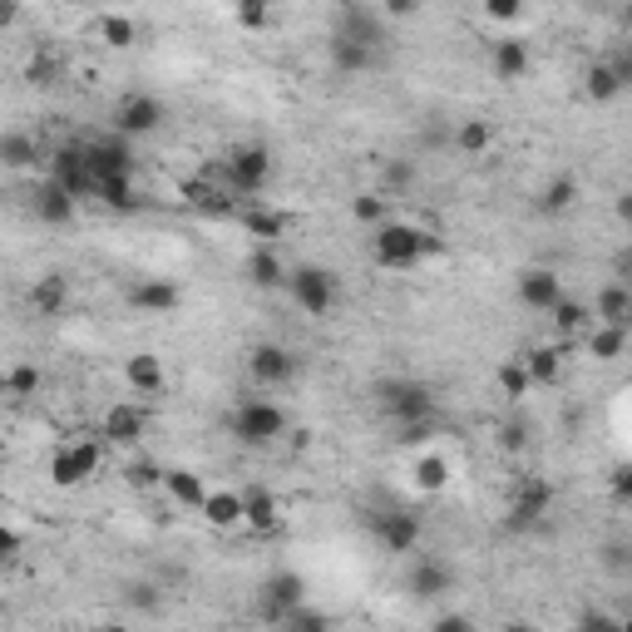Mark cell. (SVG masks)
<instances>
[{"mask_svg": "<svg viewBox=\"0 0 632 632\" xmlns=\"http://www.w3.org/2000/svg\"><path fill=\"white\" fill-rule=\"evenodd\" d=\"M439 237L435 233H425V227H416V223H400V218H391L386 227H375V237H371V258H375V268L381 272H416L420 262H430V258H439Z\"/></svg>", "mask_w": 632, "mask_h": 632, "instance_id": "1", "label": "cell"}, {"mask_svg": "<svg viewBox=\"0 0 632 632\" xmlns=\"http://www.w3.org/2000/svg\"><path fill=\"white\" fill-rule=\"evenodd\" d=\"M287 430H292L287 410H282L277 400H268V396H247L243 406L233 410V435L243 439L247 450H268V445L287 439Z\"/></svg>", "mask_w": 632, "mask_h": 632, "instance_id": "2", "label": "cell"}, {"mask_svg": "<svg viewBox=\"0 0 632 632\" xmlns=\"http://www.w3.org/2000/svg\"><path fill=\"white\" fill-rule=\"evenodd\" d=\"M272 149L268 144H237L233 153H227V163H223V188H227V198H252L262 194L272 183Z\"/></svg>", "mask_w": 632, "mask_h": 632, "instance_id": "3", "label": "cell"}, {"mask_svg": "<svg viewBox=\"0 0 632 632\" xmlns=\"http://www.w3.org/2000/svg\"><path fill=\"white\" fill-rule=\"evenodd\" d=\"M381 410L400 425H420V420H435V391L425 381H386L381 386Z\"/></svg>", "mask_w": 632, "mask_h": 632, "instance_id": "4", "label": "cell"}, {"mask_svg": "<svg viewBox=\"0 0 632 632\" xmlns=\"http://www.w3.org/2000/svg\"><path fill=\"white\" fill-rule=\"evenodd\" d=\"M287 292H292V301H297L307 317H332L336 297H342L336 272H326V268H292L287 272Z\"/></svg>", "mask_w": 632, "mask_h": 632, "instance_id": "5", "label": "cell"}, {"mask_svg": "<svg viewBox=\"0 0 632 632\" xmlns=\"http://www.w3.org/2000/svg\"><path fill=\"white\" fill-rule=\"evenodd\" d=\"M163 99L159 95H144V89H129V95H119V104H114V134L119 139H144V134H159V124H163Z\"/></svg>", "mask_w": 632, "mask_h": 632, "instance_id": "6", "label": "cell"}, {"mask_svg": "<svg viewBox=\"0 0 632 632\" xmlns=\"http://www.w3.org/2000/svg\"><path fill=\"white\" fill-rule=\"evenodd\" d=\"M548 509H554V484H548L544 474H524V480L515 484V494H509V515H504V524L515 529V534H524V529H534Z\"/></svg>", "mask_w": 632, "mask_h": 632, "instance_id": "7", "label": "cell"}, {"mask_svg": "<svg viewBox=\"0 0 632 632\" xmlns=\"http://www.w3.org/2000/svg\"><path fill=\"white\" fill-rule=\"evenodd\" d=\"M301 603H307V579H301V573H292V568L272 573V579L262 583V593H258V612H262V622H268V628H277V622L287 618L292 608H301Z\"/></svg>", "mask_w": 632, "mask_h": 632, "instance_id": "8", "label": "cell"}, {"mask_svg": "<svg viewBox=\"0 0 632 632\" xmlns=\"http://www.w3.org/2000/svg\"><path fill=\"white\" fill-rule=\"evenodd\" d=\"M50 178L65 188L70 198H95V173H89V159H85V144H60V149L50 153Z\"/></svg>", "mask_w": 632, "mask_h": 632, "instance_id": "9", "label": "cell"}, {"mask_svg": "<svg viewBox=\"0 0 632 632\" xmlns=\"http://www.w3.org/2000/svg\"><path fill=\"white\" fill-rule=\"evenodd\" d=\"M247 375H252V386L262 391H282L292 386V375H297V356L287 351V346H252L247 351Z\"/></svg>", "mask_w": 632, "mask_h": 632, "instance_id": "10", "label": "cell"}, {"mask_svg": "<svg viewBox=\"0 0 632 632\" xmlns=\"http://www.w3.org/2000/svg\"><path fill=\"white\" fill-rule=\"evenodd\" d=\"M85 159H89L95 183L99 178H134V149H129V139H119V134L85 139Z\"/></svg>", "mask_w": 632, "mask_h": 632, "instance_id": "11", "label": "cell"}, {"mask_svg": "<svg viewBox=\"0 0 632 632\" xmlns=\"http://www.w3.org/2000/svg\"><path fill=\"white\" fill-rule=\"evenodd\" d=\"M243 494V529H252V534H277L282 529V504H277V494L268 490V484H247V490H237Z\"/></svg>", "mask_w": 632, "mask_h": 632, "instance_id": "12", "label": "cell"}, {"mask_svg": "<svg viewBox=\"0 0 632 632\" xmlns=\"http://www.w3.org/2000/svg\"><path fill=\"white\" fill-rule=\"evenodd\" d=\"M336 35L381 50V45H386V15L375 11V5H342V11H336Z\"/></svg>", "mask_w": 632, "mask_h": 632, "instance_id": "13", "label": "cell"}, {"mask_svg": "<svg viewBox=\"0 0 632 632\" xmlns=\"http://www.w3.org/2000/svg\"><path fill=\"white\" fill-rule=\"evenodd\" d=\"M144 430H149V410L129 406V400H119V406L104 410V425H99V435H104L109 445H139Z\"/></svg>", "mask_w": 632, "mask_h": 632, "instance_id": "14", "label": "cell"}, {"mask_svg": "<svg viewBox=\"0 0 632 632\" xmlns=\"http://www.w3.org/2000/svg\"><path fill=\"white\" fill-rule=\"evenodd\" d=\"M178 301H183V292L169 277H139L129 287V307L144 311V317H169V311H178Z\"/></svg>", "mask_w": 632, "mask_h": 632, "instance_id": "15", "label": "cell"}, {"mask_svg": "<svg viewBox=\"0 0 632 632\" xmlns=\"http://www.w3.org/2000/svg\"><path fill=\"white\" fill-rule=\"evenodd\" d=\"M519 301H524L529 311H554L558 301H563V277H558L554 268H529L524 277H519Z\"/></svg>", "mask_w": 632, "mask_h": 632, "instance_id": "16", "label": "cell"}, {"mask_svg": "<svg viewBox=\"0 0 632 632\" xmlns=\"http://www.w3.org/2000/svg\"><path fill=\"white\" fill-rule=\"evenodd\" d=\"M237 223H243L247 237H258L262 247H277V237L292 227V218L282 208H268V203H243L237 208Z\"/></svg>", "mask_w": 632, "mask_h": 632, "instance_id": "17", "label": "cell"}, {"mask_svg": "<svg viewBox=\"0 0 632 632\" xmlns=\"http://www.w3.org/2000/svg\"><path fill=\"white\" fill-rule=\"evenodd\" d=\"M243 272H247V282H252V287L277 292V287H287V272H292V268H287V262H282V252H277V247L252 243V252H247Z\"/></svg>", "mask_w": 632, "mask_h": 632, "instance_id": "18", "label": "cell"}, {"mask_svg": "<svg viewBox=\"0 0 632 632\" xmlns=\"http://www.w3.org/2000/svg\"><path fill=\"white\" fill-rule=\"evenodd\" d=\"M420 534H425V529H420L416 515H381L375 519V538H381L386 554H416Z\"/></svg>", "mask_w": 632, "mask_h": 632, "instance_id": "19", "label": "cell"}, {"mask_svg": "<svg viewBox=\"0 0 632 632\" xmlns=\"http://www.w3.org/2000/svg\"><path fill=\"white\" fill-rule=\"evenodd\" d=\"M75 213H79L75 198H70L54 178H40V188H35V218L50 227H65V223H75Z\"/></svg>", "mask_w": 632, "mask_h": 632, "instance_id": "20", "label": "cell"}, {"mask_svg": "<svg viewBox=\"0 0 632 632\" xmlns=\"http://www.w3.org/2000/svg\"><path fill=\"white\" fill-rule=\"evenodd\" d=\"M198 519H203L208 529H218V534H227V529H243V494L237 490H208L203 509H198Z\"/></svg>", "mask_w": 632, "mask_h": 632, "instance_id": "21", "label": "cell"}, {"mask_svg": "<svg viewBox=\"0 0 632 632\" xmlns=\"http://www.w3.org/2000/svg\"><path fill=\"white\" fill-rule=\"evenodd\" d=\"M124 381H129V391H139V396H163L169 371H163V361L153 351H139L124 361Z\"/></svg>", "mask_w": 632, "mask_h": 632, "instance_id": "22", "label": "cell"}, {"mask_svg": "<svg viewBox=\"0 0 632 632\" xmlns=\"http://www.w3.org/2000/svg\"><path fill=\"white\" fill-rule=\"evenodd\" d=\"M494 79H504V85H515V79L529 75V45L519 40V35H504V40H494Z\"/></svg>", "mask_w": 632, "mask_h": 632, "instance_id": "23", "label": "cell"}, {"mask_svg": "<svg viewBox=\"0 0 632 632\" xmlns=\"http://www.w3.org/2000/svg\"><path fill=\"white\" fill-rule=\"evenodd\" d=\"M450 588H455L450 563H439V558H420V563L410 568V593H416V598H445Z\"/></svg>", "mask_w": 632, "mask_h": 632, "instance_id": "24", "label": "cell"}, {"mask_svg": "<svg viewBox=\"0 0 632 632\" xmlns=\"http://www.w3.org/2000/svg\"><path fill=\"white\" fill-rule=\"evenodd\" d=\"M40 163V139L25 129H5L0 134V169H11V173H25Z\"/></svg>", "mask_w": 632, "mask_h": 632, "instance_id": "25", "label": "cell"}, {"mask_svg": "<svg viewBox=\"0 0 632 632\" xmlns=\"http://www.w3.org/2000/svg\"><path fill=\"white\" fill-rule=\"evenodd\" d=\"M588 311H593V326H628V317H632V292L622 287V282H608Z\"/></svg>", "mask_w": 632, "mask_h": 632, "instance_id": "26", "label": "cell"}, {"mask_svg": "<svg viewBox=\"0 0 632 632\" xmlns=\"http://www.w3.org/2000/svg\"><path fill=\"white\" fill-rule=\"evenodd\" d=\"M332 65L342 70V75H365V70H375V60H381V50H371V45L361 40H346V35H332Z\"/></svg>", "mask_w": 632, "mask_h": 632, "instance_id": "27", "label": "cell"}, {"mask_svg": "<svg viewBox=\"0 0 632 632\" xmlns=\"http://www.w3.org/2000/svg\"><path fill=\"white\" fill-rule=\"evenodd\" d=\"M163 490H169V499L178 504V509H194V515L208 499L203 474H194V470H163Z\"/></svg>", "mask_w": 632, "mask_h": 632, "instance_id": "28", "label": "cell"}, {"mask_svg": "<svg viewBox=\"0 0 632 632\" xmlns=\"http://www.w3.org/2000/svg\"><path fill=\"white\" fill-rule=\"evenodd\" d=\"M410 474H416V480H410V484H416L420 494H439V490H445V484L455 480V464L445 460V455H439V450H425V455H420V460H416V470H410Z\"/></svg>", "mask_w": 632, "mask_h": 632, "instance_id": "29", "label": "cell"}, {"mask_svg": "<svg viewBox=\"0 0 632 632\" xmlns=\"http://www.w3.org/2000/svg\"><path fill=\"white\" fill-rule=\"evenodd\" d=\"M30 307L40 311V317H60V311L70 307V282L60 277V272H45L30 287Z\"/></svg>", "mask_w": 632, "mask_h": 632, "instance_id": "30", "label": "cell"}, {"mask_svg": "<svg viewBox=\"0 0 632 632\" xmlns=\"http://www.w3.org/2000/svg\"><path fill=\"white\" fill-rule=\"evenodd\" d=\"M529 371V386H554L558 375H563V351L558 346H534L529 356H519Z\"/></svg>", "mask_w": 632, "mask_h": 632, "instance_id": "31", "label": "cell"}, {"mask_svg": "<svg viewBox=\"0 0 632 632\" xmlns=\"http://www.w3.org/2000/svg\"><path fill=\"white\" fill-rule=\"evenodd\" d=\"M583 346H588L593 361H618L628 351V326H588L583 332Z\"/></svg>", "mask_w": 632, "mask_h": 632, "instance_id": "32", "label": "cell"}, {"mask_svg": "<svg viewBox=\"0 0 632 632\" xmlns=\"http://www.w3.org/2000/svg\"><path fill=\"white\" fill-rule=\"evenodd\" d=\"M60 79H65V60H60V54L54 50H35L30 60H25V85H35V89H54L60 85Z\"/></svg>", "mask_w": 632, "mask_h": 632, "instance_id": "33", "label": "cell"}, {"mask_svg": "<svg viewBox=\"0 0 632 632\" xmlns=\"http://www.w3.org/2000/svg\"><path fill=\"white\" fill-rule=\"evenodd\" d=\"M573 203H579V178H568V173H558L544 194H538V213L544 218H563Z\"/></svg>", "mask_w": 632, "mask_h": 632, "instance_id": "34", "label": "cell"}, {"mask_svg": "<svg viewBox=\"0 0 632 632\" xmlns=\"http://www.w3.org/2000/svg\"><path fill=\"white\" fill-rule=\"evenodd\" d=\"M490 144H494L490 119H464L460 129H455V149H460L464 159H480V153H490Z\"/></svg>", "mask_w": 632, "mask_h": 632, "instance_id": "35", "label": "cell"}, {"mask_svg": "<svg viewBox=\"0 0 632 632\" xmlns=\"http://www.w3.org/2000/svg\"><path fill=\"white\" fill-rule=\"evenodd\" d=\"M583 89H588L593 104H612V99L622 95V79L612 75L608 60H598V65H588V75H583Z\"/></svg>", "mask_w": 632, "mask_h": 632, "instance_id": "36", "label": "cell"}, {"mask_svg": "<svg viewBox=\"0 0 632 632\" xmlns=\"http://www.w3.org/2000/svg\"><path fill=\"white\" fill-rule=\"evenodd\" d=\"M548 317H554V332L558 336H579V332H588V326H593V311L583 307V301H573V297H563L554 311H548Z\"/></svg>", "mask_w": 632, "mask_h": 632, "instance_id": "37", "label": "cell"}, {"mask_svg": "<svg viewBox=\"0 0 632 632\" xmlns=\"http://www.w3.org/2000/svg\"><path fill=\"white\" fill-rule=\"evenodd\" d=\"M95 198L104 208H114V213H134V208H139V194H134L129 178H99L95 183Z\"/></svg>", "mask_w": 632, "mask_h": 632, "instance_id": "38", "label": "cell"}, {"mask_svg": "<svg viewBox=\"0 0 632 632\" xmlns=\"http://www.w3.org/2000/svg\"><path fill=\"white\" fill-rule=\"evenodd\" d=\"M277 632H332V618H326L322 608H311V603H301V608H292L287 618L277 622Z\"/></svg>", "mask_w": 632, "mask_h": 632, "instance_id": "39", "label": "cell"}, {"mask_svg": "<svg viewBox=\"0 0 632 632\" xmlns=\"http://www.w3.org/2000/svg\"><path fill=\"white\" fill-rule=\"evenodd\" d=\"M351 218H356V223H365V227H386L391 223L386 194H361V198H351Z\"/></svg>", "mask_w": 632, "mask_h": 632, "instance_id": "40", "label": "cell"}, {"mask_svg": "<svg viewBox=\"0 0 632 632\" xmlns=\"http://www.w3.org/2000/svg\"><path fill=\"white\" fill-rule=\"evenodd\" d=\"M50 484H54V490H79V484H85V474H79V464H75V455H70V445H60V450H54Z\"/></svg>", "mask_w": 632, "mask_h": 632, "instance_id": "41", "label": "cell"}, {"mask_svg": "<svg viewBox=\"0 0 632 632\" xmlns=\"http://www.w3.org/2000/svg\"><path fill=\"white\" fill-rule=\"evenodd\" d=\"M99 35H104V45H114V50H129L134 45V21L129 15H119V11H109V15H99Z\"/></svg>", "mask_w": 632, "mask_h": 632, "instance_id": "42", "label": "cell"}, {"mask_svg": "<svg viewBox=\"0 0 632 632\" xmlns=\"http://www.w3.org/2000/svg\"><path fill=\"white\" fill-rule=\"evenodd\" d=\"M0 391L5 396H35L40 391V371L35 365H11V371L0 375Z\"/></svg>", "mask_w": 632, "mask_h": 632, "instance_id": "43", "label": "cell"}, {"mask_svg": "<svg viewBox=\"0 0 632 632\" xmlns=\"http://www.w3.org/2000/svg\"><path fill=\"white\" fill-rule=\"evenodd\" d=\"M499 391H504L509 400H524L529 391H534V386H529L524 361H504V365H499Z\"/></svg>", "mask_w": 632, "mask_h": 632, "instance_id": "44", "label": "cell"}, {"mask_svg": "<svg viewBox=\"0 0 632 632\" xmlns=\"http://www.w3.org/2000/svg\"><path fill=\"white\" fill-rule=\"evenodd\" d=\"M381 183H386L391 194H410V188H416V163H410V159H391L386 169H381Z\"/></svg>", "mask_w": 632, "mask_h": 632, "instance_id": "45", "label": "cell"}, {"mask_svg": "<svg viewBox=\"0 0 632 632\" xmlns=\"http://www.w3.org/2000/svg\"><path fill=\"white\" fill-rule=\"evenodd\" d=\"M480 11H484V21H494V25H519L529 15L524 0H484Z\"/></svg>", "mask_w": 632, "mask_h": 632, "instance_id": "46", "label": "cell"}, {"mask_svg": "<svg viewBox=\"0 0 632 632\" xmlns=\"http://www.w3.org/2000/svg\"><path fill=\"white\" fill-rule=\"evenodd\" d=\"M70 455H75L79 474H85V480H95L99 460H104V445H99V439H75V445H70Z\"/></svg>", "mask_w": 632, "mask_h": 632, "instance_id": "47", "label": "cell"}, {"mask_svg": "<svg viewBox=\"0 0 632 632\" xmlns=\"http://www.w3.org/2000/svg\"><path fill=\"white\" fill-rule=\"evenodd\" d=\"M233 21L243 25V30H268V25H277V15L268 11V5H258V0H247V5H237Z\"/></svg>", "mask_w": 632, "mask_h": 632, "instance_id": "48", "label": "cell"}, {"mask_svg": "<svg viewBox=\"0 0 632 632\" xmlns=\"http://www.w3.org/2000/svg\"><path fill=\"white\" fill-rule=\"evenodd\" d=\"M573 632H628V622L612 618V612H583Z\"/></svg>", "mask_w": 632, "mask_h": 632, "instance_id": "49", "label": "cell"}, {"mask_svg": "<svg viewBox=\"0 0 632 632\" xmlns=\"http://www.w3.org/2000/svg\"><path fill=\"white\" fill-rule=\"evenodd\" d=\"M435 435V420H420V425H400L396 430V445H425Z\"/></svg>", "mask_w": 632, "mask_h": 632, "instance_id": "50", "label": "cell"}, {"mask_svg": "<svg viewBox=\"0 0 632 632\" xmlns=\"http://www.w3.org/2000/svg\"><path fill=\"white\" fill-rule=\"evenodd\" d=\"M430 632H474V622L464 618V612H435Z\"/></svg>", "mask_w": 632, "mask_h": 632, "instance_id": "51", "label": "cell"}, {"mask_svg": "<svg viewBox=\"0 0 632 632\" xmlns=\"http://www.w3.org/2000/svg\"><path fill=\"white\" fill-rule=\"evenodd\" d=\"M129 603H134V608H144V612H153V608L163 603V593L153 588V583H134V588H129Z\"/></svg>", "mask_w": 632, "mask_h": 632, "instance_id": "52", "label": "cell"}, {"mask_svg": "<svg viewBox=\"0 0 632 632\" xmlns=\"http://www.w3.org/2000/svg\"><path fill=\"white\" fill-rule=\"evenodd\" d=\"M129 484H134V490H149V484H163V470H159V464H129Z\"/></svg>", "mask_w": 632, "mask_h": 632, "instance_id": "53", "label": "cell"}, {"mask_svg": "<svg viewBox=\"0 0 632 632\" xmlns=\"http://www.w3.org/2000/svg\"><path fill=\"white\" fill-rule=\"evenodd\" d=\"M21 548H25V538L15 534V529H5V524H0V563H5V558H15V554H21Z\"/></svg>", "mask_w": 632, "mask_h": 632, "instance_id": "54", "label": "cell"}, {"mask_svg": "<svg viewBox=\"0 0 632 632\" xmlns=\"http://www.w3.org/2000/svg\"><path fill=\"white\" fill-rule=\"evenodd\" d=\"M499 445H504V450H524V430H519V425H504L499 430Z\"/></svg>", "mask_w": 632, "mask_h": 632, "instance_id": "55", "label": "cell"}, {"mask_svg": "<svg viewBox=\"0 0 632 632\" xmlns=\"http://www.w3.org/2000/svg\"><path fill=\"white\" fill-rule=\"evenodd\" d=\"M15 21H21V5L15 0H0V30H11Z\"/></svg>", "mask_w": 632, "mask_h": 632, "instance_id": "56", "label": "cell"}, {"mask_svg": "<svg viewBox=\"0 0 632 632\" xmlns=\"http://www.w3.org/2000/svg\"><path fill=\"white\" fill-rule=\"evenodd\" d=\"M612 490H618V499H628V494H632V480H628V474H618V480H612Z\"/></svg>", "mask_w": 632, "mask_h": 632, "instance_id": "57", "label": "cell"}, {"mask_svg": "<svg viewBox=\"0 0 632 632\" xmlns=\"http://www.w3.org/2000/svg\"><path fill=\"white\" fill-rule=\"evenodd\" d=\"M504 632H538V628H534V622H509Z\"/></svg>", "mask_w": 632, "mask_h": 632, "instance_id": "58", "label": "cell"}, {"mask_svg": "<svg viewBox=\"0 0 632 632\" xmlns=\"http://www.w3.org/2000/svg\"><path fill=\"white\" fill-rule=\"evenodd\" d=\"M95 632H129L124 622H104V628H95Z\"/></svg>", "mask_w": 632, "mask_h": 632, "instance_id": "59", "label": "cell"}, {"mask_svg": "<svg viewBox=\"0 0 632 632\" xmlns=\"http://www.w3.org/2000/svg\"><path fill=\"white\" fill-rule=\"evenodd\" d=\"M0 470H5V445H0Z\"/></svg>", "mask_w": 632, "mask_h": 632, "instance_id": "60", "label": "cell"}]
</instances>
